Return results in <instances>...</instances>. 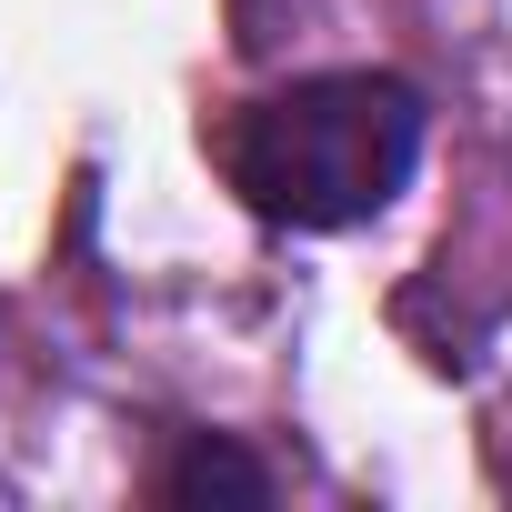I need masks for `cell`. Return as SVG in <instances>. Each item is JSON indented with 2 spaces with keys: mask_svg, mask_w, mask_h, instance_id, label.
Segmentation results:
<instances>
[{
  "mask_svg": "<svg viewBox=\"0 0 512 512\" xmlns=\"http://www.w3.org/2000/svg\"><path fill=\"white\" fill-rule=\"evenodd\" d=\"M412 161H422V91L392 81V71L292 81L221 131L231 191L262 221H292V231H352V221L392 211Z\"/></svg>",
  "mask_w": 512,
  "mask_h": 512,
  "instance_id": "1",
  "label": "cell"
},
{
  "mask_svg": "<svg viewBox=\"0 0 512 512\" xmlns=\"http://www.w3.org/2000/svg\"><path fill=\"white\" fill-rule=\"evenodd\" d=\"M272 502V472L251 462V452H231V442H191L171 472H161V502Z\"/></svg>",
  "mask_w": 512,
  "mask_h": 512,
  "instance_id": "2",
  "label": "cell"
}]
</instances>
